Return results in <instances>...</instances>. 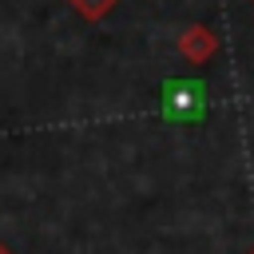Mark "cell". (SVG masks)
<instances>
[{"mask_svg":"<svg viewBox=\"0 0 254 254\" xmlns=\"http://www.w3.org/2000/svg\"><path fill=\"white\" fill-rule=\"evenodd\" d=\"M0 254H12V250H8V246H4V242H0Z\"/></svg>","mask_w":254,"mask_h":254,"instance_id":"obj_4","label":"cell"},{"mask_svg":"<svg viewBox=\"0 0 254 254\" xmlns=\"http://www.w3.org/2000/svg\"><path fill=\"white\" fill-rule=\"evenodd\" d=\"M71 4V12L79 16V20H87V24H99V20H107L115 8H119V0H67Z\"/></svg>","mask_w":254,"mask_h":254,"instance_id":"obj_3","label":"cell"},{"mask_svg":"<svg viewBox=\"0 0 254 254\" xmlns=\"http://www.w3.org/2000/svg\"><path fill=\"white\" fill-rule=\"evenodd\" d=\"M218 52V36H214V28L210 24H187L183 32H179V56L187 60V64H206L210 56Z\"/></svg>","mask_w":254,"mask_h":254,"instance_id":"obj_2","label":"cell"},{"mask_svg":"<svg viewBox=\"0 0 254 254\" xmlns=\"http://www.w3.org/2000/svg\"><path fill=\"white\" fill-rule=\"evenodd\" d=\"M250 254H254V246H250Z\"/></svg>","mask_w":254,"mask_h":254,"instance_id":"obj_5","label":"cell"},{"mask_svg":"<svg viewBox=\"0 0 254 254\" xmlns=\"http://www.w3.org/2000/svg\"><path fill=\"white\" fill-rule=\"evenodd\" d=\"M206 111V87L198 79H167L163 83V115L175 123H194Z\"/></svg>","mask_w":254,"mask_h":254,"instance_id":"obj_1","label":"cell"}]
</instances>
